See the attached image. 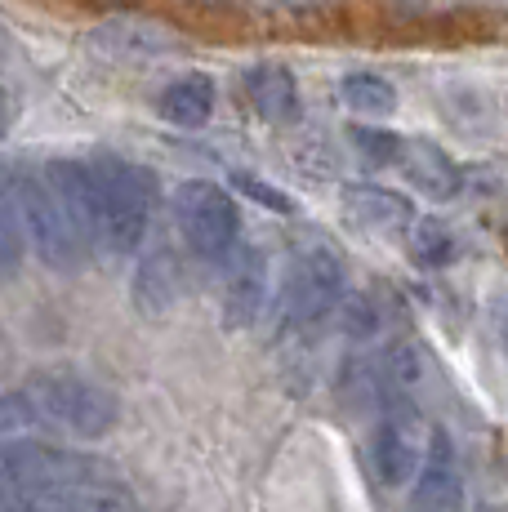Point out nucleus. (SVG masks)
I'll use <instances>...</instances> for the list:
<instances>
[{
  "instance_id": "3",
  "label": "nucleus",
  "mask_w": 508,
  "mask_h": 512,
  "mask_svg": "<svg viewBox=\"0 0 508 512\" xmlns=\"http://www.w3.org/2000/svg\"><path fill=\"white\" fill-rule=\"evenodd\" d=\"M174 223L179 236L197 259L223 263L232 259V250L241 245V210L232 201L228 187L210 179H188L174 192Z\"/></svg>"
},
{
  "instance_id": "11",
  "label": "nucleus",
  "mask_w": 508,
  "mask_h": 512,
  "mask_svg": "<svg viewBox=\"0 0 508 512\" xmlns=\"http://www.w3.org/2000/svg\"><path fill=\"white\" fill-rule=\"evenodd\" d=\"M344 210L375 236L410 232V223H415V210L406 205V196L388 192V187H370V183L344 187Z\"/></svg>"
},
{
  "instance_id": "14",
  "label": "nucleus",
  "mask_w": 508,
  "mask_h": 512,
  "mask_svg": "<svg viewBox=\"0 0 508 512\" xmlns=\"http://www.w3.org/2000/svg\"><path fill=\"white\" fill-rule=\"evenodd\" d=\"M179 259L170 250H156L139 263V281H134V303H139L148 317L165 312L174 299H179Z\"/></svg>"
},
{
  "instance_id": "17",
  "label": "nucleus",
  "mask_w": 508,
  "mask_h": 512,
  "mask_svg": "<svg viewBox=\"0 0 508 512\" xmlns=\"http://www.w3.org/2000/svg\"><path fill=\"white\" fill-rule=\"evenodd\" d=\"M339 98H344V107H353L357 116H393L397 112L393 81H384V76H375V72H348L344 81H339Z\"/></svg>"
},
{
  "instance_id": "22",
  "label": "nucleus",
  "mask_w": 508,
  "mask_h": 512,
  "mask_svg": "<svg viewBox=\"0 0 508 512\" xmlns=\"http://www.w3.org/2000/svg\"><path fill=\"white\" fill-rule=\"evenodd\" d=\"M5 125H9V103H5V94H0V139H5Z\"/></svg>"
},
{
  "instance_id": "18",
  "label": "nucleus",
  "mask_w": 508,
  "mask_h": 512,
  "mask_svg": "<svg viewBox=\"0 0 508 512\" xmlns=\"http://www.w3.org/2000/svg\"><path fill=\"white\" fill-rule=\"evenodd\" d=\"M27 250L23 210H18V183L0 174V272H14Z\"/></svg>"
},
{
  "instance_id": "1",
  "label": "nucleus",
  "mask_w": 508,
  "mask_h": 512,
  "mask_svg": "<svg viewBox=\"0 0 508 512\" xmlns=\"http://www.w3.org/2000/svg\"><path fill=\"white\" fill-rule=\"evenodd\" d=\"M45 179L63 196L76 232L107 254L139 250L148 232L156 183L143 165H130L121 156H90V161H54L45 165Z\"/></svg>"
},
{
  "instance_id": "10",
  "label": "nucleus",
  "mask_w": 508,
  "mask_h": 512,
  "mask_svg": "<svg viewBox=\"0 0 508 512\" xmlns=\"http://www.w3.org/2000/svg\"><path fill=\"white\" fill-rule=\"evenodd\" d=\"M428 374V357H424V343H393L384 357L375 361V392L388 410L410 406V397L419 392Z\"/></svg>"
},
{
  "instance_id": "9",
  "label": "nucleus",
  "mask_w": 508,
  "mask_h": 512,
  "mask_svg": "<svg viewBox=\"0 0 508 512\" xmlns=\"http://www.w3.org/2000/svg\"><path fill=\"white\" fill-rule=\"evenodd\" d=\"M214 103H219V90L205 72H183L156 94V116L179 130H201L214 116Z\"/></svg>"
},
{
  "instance_id": "7",
  "label": "nucleus",
  "mask_w": 508,
  "mask_h": 512,
  "mask_svg": "<svg viewBox=\"0 0 508 512\" xmlns=\"http://www.w3.org/2000/svg\"><path fill=\"white\" fill-rule=\"evenodd\" d=\"M263 299H268V259L250 245H237L228 259V277H223V326L246 330L259 321Z\"/></svg>"
},
{
  "instance_id": "6",
  "label": "nucleus",
  "mask_w": 508,
  "mask_h": 512,
  "mask_svg": "<svg viewBox=\"0 0 508 512\" xmlns=\"http://www.w3.org/2000/svg\"><path fill=\"white\" fill-rule=\"evenodd\" d=\"M424 437H419V419L410 406L384 410V423L375 428V441H370V459H375V472L384 486H406V481L419 477L424 468Z\"/></svg>"
},
{
  "instance_id": "2",
  "label": "nucleus",
  "mask_w": 508,
  "mask_h": 512,
  "mask_svg": "<svg viewBox=\"0 0 508 512\" xmlns=\"http://www.w3.org/2000/svg\"><path fill=\"white\" fill-rule=\"evenodd\" d=\"M27 406H32L36 419L54 423V428L72 432V437L99 441L121 423V406L116 397L103 388V383L85 379V374H67V370H50L36 374L27 383Z\"/></svg>"
},
{
  "instance_id": "13",
  "label": "nucleus",
  "mask_w": 508,
  "mask_h": 512,
  "mask_svg": "<svg viewBox=\"0 0 508 512\" xmlns=\"http://www.w3.org/2000/svg\"><path fill=\"white\" fill-rule=\"evenodd\" d=\"M246 98L254 116H263L268 125H286L299 112V85L281 63H254L246 72Z\"/></svg>"
},
{
  "instance_id": "15",
  "label": "nucleus",
  "mask_w": 508,
  "mask_h": 512,
  "mask_svg": "<svg viewBox=\"0 0 508 512\" xmlns=\"http://www.w3.org/2000/svg\"><path fill=\"white\" fill-rule=\"evenodd\" d=\"M94 45L107 49L112 58H152V54H165L174 49V41L165 27H148V23H103L94 32Z\"/></svg>"
},
{
  "instance_id": "4",
  "label": "nucleus",
  "mask_w": 508,
  "mask_h": 512,
  "mask_svg": "<svg viewBox=\"0 0 508 512\" xmlns=\"http://www.w3.org/2000/svg\"><path fill=\"white\" fill-rule=\"evenodd\" d=\"M18 210H23V236L36 250V259L54 272H72L90 259V241L76 232L63 196L45 179H18Z\"/></svg>"
},
{
  "instance_id": "5",
  "label": "nucleus",
  "mask_w": 508,
  "mask_h": 512,
  "mask_svg": "<svg viewBox=\"0 0 508 512\" xmlns=\"http://www.w3.org/2000/svg\"><path fill=\"white\" fill-rule=\"evenodd\" d=\"M344 281L348 272L335 250H326V245L299 250L286 277V317L295 326H312V321L330 317L344 303Z\"/></svg>"
},
{
  "instance_id": "16",
  "label": "nucleus",
  "mask_w": 508,
  "mask_h": 512,
  "mask_svg": "<svg viewBox=\"0 0 508 512\" xmlns=\"http://www.w3.org/2000/svg\"><path fill=\"white\" fill-rule=\"evenodd\" d=\"M406 250H410V259H415L419 268H451L455 254H459V241H455V232L446 228L442 219H428L424 214V219L410 223Z\"/></svg>"
},
{
  "instance_id": "19",
  "label": "nucleus",
  "mask_w": 508,
  "mask_h": 512,
  "mask_svg": "<svg viewBox=\"0 0 508 512\" xmlns=\"http://www.w3.org/2000/svg\"><path fill=\"white\" fill-rule=\"evenodd\" d=\"M353 134V143H357V152L366 156L370 165H397L402 161V134H393V130H375V125H357V130H348Z\"/></svg>"
},
{
  "instance_id": "20",
  "label": "nucleus",
  "mask_w": 508,
  "mask_h": 512,
  "mask_svg": "<svg viewBox=\"0 0 508 512\" xmlns=\"http://www.w3.org/2000/svg\"><path fill=\"white\" fill-rule=\"evenodd\" d=\"M36 415H32V406H27V397L18 392V397H0V446L5 441H14L23 428H32Z\"/></svg>"
},
{
  "instance_id": "21",
  "label": "nucleus",
  "mask_w": 508,
  "mask_h": 512,
  "mask_svg": "<svg viewBox=\"0 0 508 512\" xmlns=\"http://www.w3.org/2000/svg\"><path fill=\"white\" fill-rule=\"evenodd\" d=\"M237 187L250 196V201H259L263 210H277V214H290L295 210V201H290L281 187H272V183H259V179H250V174H237Z\"/></svg>"
},
{
  "instance_id": "12",
  "label": "nucleus",
  "mask_w": 508,
  "mask_h": 512,
  "mask_svg": "<svg viewBox=\"0 0 508 512\" xmlns=\"http://www.w3.org/2000/svg\"><path fill=\"white\" fill-rule=\"evenodd\" d=\"M397 170L406 174L410 187H419V192L433 196V201H451V196L459 192V170H455V161H451V156H446L437 143H428V139H406Z\"/></svg>"
},
{
  "instance_id": "8",
  "label": "nucleus",
  "mask_w": 508,
  "mask_h": 512,
  "mask_svg": "<svg viewBox=\"0 0 508 512\" xmlns=\"http://www.w3.org/2000/svg\"><path fill=\"white\" fill-rule=\"evenodd\" d=\"M410 512H464V477H459L446 432H433V441H428L424 468L410 490Z\"/></svg>"
}]
</instances>
